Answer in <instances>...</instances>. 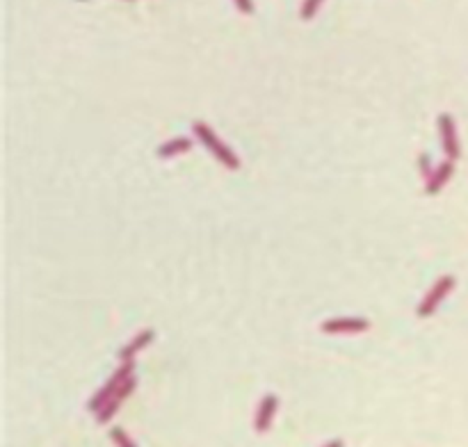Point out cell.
Instances as JSON below:
<instances>
[{
    "instance_id": "cell-8",
    "label": "cell",
    "mask_w": 468,
    "mask_h": 447,
    "mask_svg": "<svg viewBox=\"0 0 468 447\" xmlns=\"http://www.w3.org/2000/svg\"><path fill=\"white\" fill-rule=\"evenodd\" d=\"M452 171H454V160H445V162H441V165H439L437 169H434L432 178L425 183V192H427L430 196L439 194V192L443 190V185L450 181Z\"/></svg>"
},
{
    "instance_id": "cell-9",
    "label": "cell",
    "mask_w": 468,
    "mask_h": 447,
    "mask_svg": "<svg viewBox=\"0 0 468 447\" xmlns=\"http://www.w3.org/2000/svg\"><path fill=\"white\" fill-rule=\"evenodd\" d=\"M154 329H144V331H139L133 340H130L122 352H119V358H122V363H130L133 358L144 350L147 345H151V340H154Z\"/></svg>"
},
{
    "instance_id": "cell-12",
    "label": "cell",
    "mask_w": 468,
    "mask_h": 447,
    "mask_svg": "<svg viewBox=\"0 0 468 447\" xmlns=\"http://www.w3.org/2000/svg\"><path fill=\"white\" fill-rule=\"evenodd\" d=\"M320 5H322V0H304L302 3V18L311 21L315 16V12H318Z\"/></svg>"
},
{
    "instance_id": "cell-14",
    "label": "cell",
    "mask_w": 468,
    "mask_h": 447,
    "mask_svg": "<svg viewBox=\"0 0 468 447\" xmlns=\"http://www.w3.org/2000/svg\"><path fill=\"white\" fill-rule=\"evenodd\" d=\"M233 3L243 14H254V0H233Z\"/></svg>"
},
{
    "instance_id": "cell-1",
    "label": "cell",
    "mask_w": 468,
    "mask_h": 447,
    "mask_svg": "<svg viewBox=\"0 0 468 447\" xmlns=\"http://www.w3.org/2000/svg\"><path fill=\"white\" fill-rule=\"evenodd\" d=\"M192 130H194V137H197L201 144L211 151L220 165H224L226 169H231V171L240 169V158H238L233 151L228 149L224 141L213 133V128L208 124H206V122H194Z\"/></svg>"
},
{
    "instance_id": "cell-2",
    "label": "cell",
    "mask_w": 468,
    "mask_h": 447,
    "mask_svg": "<svg viewBox=\"0 0 468 447\" xmlns=\"http://www.w3.org/2000/svg\"><path fill=\"white\" fill-rule=\"evenodd\" d=\"M133 370H135V363H133V361H130V363H122V367H119L117 372L105 381V386L90 399L87 409L94 411V413H99V411L107 404V402H110V399L117 395V390L122 388L124 381H126L128 377H133Z\"/></svg>"
},
{
    "instance_id": "cell-11",
    "label": "cell",
    "mask_w": 468,
    "mask_h": 447,
    "mask_svg": "<svg viewBox=\"0 0 468 447\" xmlns=\"http://www.w3.org/2000/svg\"><path fill=\"white\" fill-rule=\"evenodd\" d=\"M110 438L117 447H137L133 441H130V436L122 429V427H112L110 429Z\"/></svg>"
},
{
    "instance_id": "cell-10",
    "label": "cell",
    "mask_w": 468,
    "mask_h": 447,
    "mask_svg": "<svg viewBox=\"0 0 468 447\" xmlns=\"http://www.w3.org/2000/svg\"><path fill=\"white\" fill-rule=\"evenodd\" d=\"M192 144L194 141L190 137H174V139L165 141V144H160L156 154H158V158H174L179 154H185V151H190Z\"/></svg>"
},
{
    "instance_id": "cell-7",
    "label": "cell",
    "mask_w": 468,
    "mask_h": 447,
    "mask_svg": "<svg viewBox=\"0 0 468 447\" xmlns=\"http://www.w3.org/2000/svg\"><path fill=\"white\" fill-rule=\"evenodd\" d=\"M279 409V397L267 392V395L260 399V406L256 411V418H254V429L258 433H265L272 427V420H275V413Z\"/></svg>"
},
{
    "instance_id": "cell-4",
    "label": "cell",
    "mask_w": 468,
    "mask_h": 447,
    "mask_svg": "<svg viewBox=\"0 0 468 447\" xmlns=\"http://www.w3.org/2000/svg\"><path fill=\"white\" fill-rule=\"evenodd\" d=\"M439 135H441V144L448 160H457L459 158V141H457V126H454V119L443 112L439 114Z\"/></svg>"
},
{
    "instance_id": "cell-13",
    "label": "cell",
    "mask_w": 468,
    "mask_h": 447,
    "mask_svg": "<svg viewBox=\"0 0 468 447\" xmlns=\"http://www.w3.org/2000/svg\"><path fill=\"white\" fill-rule=\"evenodd\" d=\"M418 162H420V171H422V176H425V183H427V181L432 178V173H434V169L430 167V158H427V156H420Z\"/></svg>"
},
{
    "instance_id": "cell-6",
    "label": "cell",
    "mask_w": 468,
    "mask_h": 447,
    "mask_svg": "<svg viewBox=\"0 0 468 447\" xmlns=\"http://www.w3.org/2000/svg\"><path fill=\"white\" fill-rule=\"evenodd\" d=\"M370 329V322L363 318H336L322 322V333H363Z\"/></svg>"
},
{
    "instance_id": "cell-5",
    "label": "cell",
    "mask_w": 468,
    "mask_h": 447,
    "mask_svg": "<svg viewBox=\"0 0 468 447\" xmlns=\"http://www.w3.org/2000/svg\"><path fill=\"white\" fill-rule=\"evenodd\" d=\"M135 386H137V379H135V375H133V377H128V379L124 381V384H122V388L117 390V395H115L110 402H107V404H105V406H103L99 413H96V420H99L101 424H107V422H110V418H112L115 413L119 411V406L124 404V399H126V397H130V392L135 390Z\"/></svg>"
},
{
    "instance_id": "cell-3",
    "label": "cell",
    "mask_w": 468,
    "mask_h": 447,
    "mask_svg": "<svg viewBox=\"0 0 468 447\" xmlns=\"http://www.w3.org/2000/svg\"><path fill=\"white\" fill-rule=\"evenodd\" d=\"M454 288V279L452 276H441L437 283L432 286V290L427 292V297L420 301V306L416 308V315L418 318H430L434 315V311L439 308V303L448 297V292Z\"/></svg>"
},
{
    "instance_id": "cell-15",
    "label": "cell",
    "mask_w": 468,
    "mask_h": 447,
    "mask_svg": "<svg viewBox=\"0 0 468 447\" xmlns=\"http://www.w3.org/2000/svg\"><path fill=\"white\" fill-rule=\"evenodd\" d=\"M322 447H343V441H341V438H334V441H329V443L322 445Z\"/></svg>"
}]
</instances>
